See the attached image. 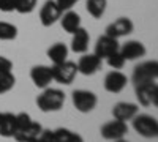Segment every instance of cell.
<instances>
[{"label": "cell", "mask_w": 158, "mask_h": 142, "mask_svg": "<svg viewBox=\"0 0 158 142\" xmlns=\"http://www.w3.org/2000/svg\"><path fill=\"white\" fill-rule=\"evenodd\" d=\"M65 103V93L59 88H43V93L38 95L36 98V104L40 111L43 112H56L63 108Z\"/></svg>", "instance_id": "6da1fadb"}, {"label": "cell", "mask_w": 158, "mask_h": 142, "mask_svg": "<svg viewBox=\"0 0 158 142\" xmlns=\"http://www.w3.org/2000/svg\"><path fill=\"white\" fill-rule=\"evenodd\" d=\"M133 128L138 134H141L142 137H156L158 136V122L155 117L147 114H136L133 119Z\"/></svg>", "instance_id": "7a4b0ae2"}, {"label": "cell", "mask_w": 158, "mask_h": 142, "mask_svg": "<svg viewBox=\"0 0 158 142\" xmlns=\"http://www.w3.org/2000/svg\"><path fill=\"white\" fill-rule=\"evenodd\" d=\"M52 71V81H56L59 84L63 85H70L77 76V67L74 62H68L65 60L62 63H57L51 68Z\"/></svg>", "instance_id": "3957f363"}, {"label": "cell", "mask_w": 158, "mask_h": 142, "mask_svg": "<svg viewBox=\"0 0 158 142\" xmlns=\"http://www.w3.org/2000/svg\"><path fill=\"white\" fill-rule=\"evenodd\" d=\"M38 142H84V139L74 131L67 128H57V130H43L38 136Z\"/></svg>", "instance_id": "277c9868"}, {"label": "cell", "mask_w": 158, "mask_h": 142, "mask_svg": "<svg viewBox=\"0 0 158 142\" xmlns=\"http://www.w3.org/2000/svg\"><path fill=\"white\" fill-rule=\"evenodd\" d=\"M156 77H158V62L156 60L142 62L133 71V82L136 85L156 81Z\"/></svg>", "instance_id": "5b68a950"}, {"label": "cell", "mask_w": 158, "mask_h": 142, "mask_svg": "<svg viewBox=\"0 0 158 142\" xmlns=\"http://www.w3.org/2000/svg\"><path fill=\"white\" fill-rule=\"evenodd\" d=\"M71 99H73V106L82 114H87L90 111H94L97 108V103H98V98L94 92L90 90H74L73 95H71Z\"/></svg>", "instance_id": "8992f818"}, {"label": "cell", "mask_w": 158, "mask_h": 142, "mask_svg": "<svg viewBox=\"0 0 158 142\" xmlns=\"http://www.w3.org/2000/svg\"><path fill=\"white\" fill-rule=\"evenodd\" d=\"M136 98L139 104L144 108H150L158 104V85L155 81L136 85Z\"/></svg>", "instance_id": "52a82bcc"}, {"label": "cell", "mask_w": 158, "mask_h": 142, "mask_svg": "<svg viewBox=\"0 0 158 142\" xmlns=\"http://www.w3.org/2000/svg\"><path fill=\"white\" fill-rule=\"evenodd\" d=\"M100 133L106 140H117V139H122L128 133V125L125 122H120V120L114 119L108 123H104L101 126Z\"/></svg>", "instance_id": "ba28073f"}, {"label": "cell", "mask_w": 158, "mask_h": 142, "mask_svg": "<svg viewBox=\"0 0 158 142\" xmlns=\"http://www.w3.org/2000/svg\"><path fill=\"white\" fill-rule=\"evenodd\" d=\"M104 90L109 93H120L122 90L127 87L128 84V77L118 70H114L111 73L106 74V77H104Z\"/></svg>", "instance_id": "9c48e42d"}, {"label": "cell", "mask_w": 158, "mask_h": 142, "mask_svg": "<svg viewBox=\"0 0 158 142\" xmlns=\"http://www.w3.org/2000/svg\"><path fill=\"white\" fill-rule=\"evenodd\" d=\"M62 14L63 13L59 10L56 0H48L41 6V10H40V21H41L44 27H51V25H54L60 19Z\"/></svg>", "instance_id": "30bf717a"}, {"label": "cell", "mask_w": 158, "mask_h": 142, "mask_svg": "<svg viewBox=\"0 0 158 142\" xmlns=\"http://www.w3.org/2000/svg\"><path fill=\"white\" fill-rule=\"evenodd\" d=\"M118 40L117 38H112V36H108V35H103L97 40V44H95V55L100 57L101 60L109 57L111 54L117 52L118 51Z\"/></svg>", "instance_id": "8fae6325"}, {"label": "cell", "mask_w": 158, "mask_h": 142, "mask_svg": "<svg viewBox=\"0 0 158 142\" xmlns=\"http://www.w3.org/2000/svg\"><path fill=\"white\" fill-rule=\"evenodd\" d=\"M133 29H135V25H133V22H131V19H128V18H118V19H115L114 22H111L106 27V33H104V35L117 38V40H118V38H122V36L130 35L131 32H133Z\"/></svg>", "instance_id": "7c38bea8"}, {"label": "cell", "mask_w": 158, "mask_h": 142, "mask_svg": "<svg viewBox=\"0 0 158 142\" xmlns=\"http://www.w3.org/2000/svg\"><path fill=\"white\" fill-rule=\"evenodd\" d=\"M76 67H77V73H81L84 76H92L100 70L101 59L97 57L95 54H84L76 63Z\"/></svg>", "instance_id": "4fadbf2b"}, {"label": "cell", "mask_w": 158, "mask_h": 142, "mask_svg": "<svg viewBox=\"0 0 158 142\" xmlns=\"http://www.w3.org/2000/svg\"><path fill=\"white\" fill-rule=\"evenodd\" d=\"M139 112V108L135 103H125V101H120L112 108V115L115 120H120V122H128L135 117V115Z\"/></svg>", "instance_id": "5bb4252c"}, {"label": "cell", "mask_w": 158, "mask_h": 142, "mask_svg": "<svg viewBox=\"0 0 158 142\" xmlns=\"http://www.w3.org/2000/svg\"><path fill=\"white\" fill-rule=\"evenodd\" d=\"M30 77L33 84L38 87V88H46L51 85L52 82V71H51V67H46V65H36L32 68L30 71Z\"/></svg>", "instance_id": "9a60e30c"}, {"label": "cell", "mask_w": 158, "mask_h": 142, "mask_svg": "<svg viewBox=\"0 0 158 142\" xmlns=\"http://www.w3.org/2000/svg\"><path fill=\"white\" fill-rule=\"evenodd\" d=\"M118 52L122 54L125 60H136L146 55V46L141 41L131 40V41H127L122 47H118Z\"/></svg>", "instance_id": "2e32d148"}, {"label": "cell", "mask_w": 158, "mask_h": 142, "mask_svg": "<svg viewBox=\"0 0 158 142\" xmlns=\"http://www.w3.org/2000/svg\"><path fill=\"white\" fill-rule=\"evenodd\" d=\"M41 131H43V126L40 125L38 122H33L32 120L25 128L16 131V134L13 136V137H15L18 142H30L33 139H38V136L41 134Z\"/></svg>", "instance_id": "e0dca14e"}, {"label": "cell", "mask_w": 158, "mask_h": 142, "mask_svg": "<svg viewBox=\"0 0 158 142\" xmlns=\"http://www.w3.org/2000/svg\"><path fill=\"white\" fill-rule=\"evenodd\" d=\"M89 41H90V36L89 32L82 27H79L74 33H73V40H71V51L76 54H84L87 52L89 49Z\"/></svg>", "instance_id": "ac0fdd59"}, {"label": "cell", "mask_w": 158, "mask_h": 142, "mask_svg": "<svg viewBox=\"0 0 158 142\" xmlns=\"http://www.w3.org/2000/svg\"><path fill=\"white\" fill-rule=\"evenodd\" d=\"M15 133H16V114L2 112V119H0V136L13 137Z\"/></svg>", "instance_id": "d6986e66"}, {"label": "cell", "mask_w": 158, "mask_h": 142, "mask_svg": "<svg viewBox=\"0 0 158 142\" xmlns=\"http://www.w3.org/2000/svg\"><path fill=\"white\" fill-rule=\"evenodd\" d=\"M60 22H62L63 30L73 35L79 27H81V16H79L77 13L68 10V11H65L63 16H60Z\"/></svg>", "instance_id": "ffe728a7"}, {"label": "cell", "mask_w": 158, "mask_h": 142, "mask_svg": "<svg viewBox=\"0 0 158 142\" xmlns=\"http://www.w3.org/2000/svg\"><path fill=\"white\" fill-rule=\"evenodd\" d=\"M48 57L51 59V62L57 65V63H62L67 60L68 57V47L65 46L63 43H56L52 44L49 49H48Z\"/></svg>", "instance_id": "44dd1931"}, {"label": "cell", "mask_w": 158, "mask_h": 142, "mask_svg": "<svg viewBox=\"0 0 158 142\" xmlns=\"http://www.w3.org/2000/svg\"><path fill=\"white\" fill-rule=\"evenodd\" d=\"M108 6V0H87L85 2V8L89 11V14L95 19H100Z\"/></svg>", "instance_id": "7402d4cb"}, {"label": "cell", "mask_w": 158, "mask_h": 142, "mask_svg": "<svg viewBox=\"0 0 158 142\" xmlns=\"http://www.w3.org/2000/svg\"><path fill=\"white\" fill-rule=\"evenodd\" d=\"M18 36V29L16 25H13L10 22L0 21V40L2 41H11Z\"/></svg>", "instance_id": "603a6c76"}, {"label": "cell", "mask_w": 158, "mask_h": 142, "mask_svg": "<svg viewBox=\"0 0 158 142\" xmlns=\"http://www.w3.org/2000/svg\"><path fill=\"white\" fill-rule=\"evenodd\" d=\"M16 77L13 74V71H3L0 73V95H3L15 87Z\"/></svg>", "instance_id": "cb8c5ba5"}, {"label": "cell", "mask_w": 158, "mask_h": 142, "mask_svg": "<svg viewBox=\"0 0 158 142\" xmlns=\"http://www.w3.org/2000/svg\"><path fill=\"white\" fill-rule=\"evenodd\" d=\"M36 2L38 0H15V3H16L15 11L21 13V14H29V13L35 10Z\"/></svg>", "instance_id": "d4e9b609"}, {"label": "cell", "mask_w": 158, "mask_h": 142, "mask_svg": "<svg viewBox=\"0 0 158 142\" xmlns=\"http://www.w3.org/2000/svg\"><path fill=\"white\" fill-rule=\"evenodd\" d=\"M106 60H108V65L111 68H114V70H122L123 65H125V62H127L118 51H117V52H114V54H111L109 57H106Z\"/></svg>", "instance_id": "484cf974"}, {"label": "cell", "mask_w": 158, "mask_h": 142, "mask_svg": "<svg viewBox=\"0 0 158 142\" xmlns=\"http://www.w3.org/2000/svg\"><path fill=\"white\" fill-rule=\"evenodd\" d=\"M30 122H32V119H30L29 114H25V112L16 114V131L22 130V128H25ZM15 134H16V133H15Z\"/></svg>", "instance_id": "4316f807"}, {"label": "cell", "mask_w": 158, "mask_h": 142, "mask_svg": "<svg viewBox=\"0 0 158 142\" xmlns=\"http://www.w3.org/2000/svg\"><path fill=\"white\" fill-rule=\"evenodd\" d=\"M77 2H79V0H56V3H57V6H59V10H60L62 13L71 10Z\"/></svg>", "instance_id": "83f0119b"}, {"label": "cell", "mask_w": 158, "mask_h": 142, "mask_svg": "<svg viewBox=\"0 0 158 142\" xmlns=\"http://www.w3.org/2000/svg\"><path fill=\"white\" fill-rule=\"evenodd\" d=\"M15 8H16L15 0H0V11L11 13V11H15Z\"/></svg>", "instance_id": "f1b7e54d"}, {"label": "cell", "mask_w": 158, "mask_h": 142, "mask_svg": "<svg viewBox=\"0 0 158 142\" xmlns=\"http://www.w3.org/2000/svg\"><path fill=\"white\" fill-rule=\"evenodd\" d=\"M13 70V62L8 60L6 57L3 55H0V73H3V71H11Z\"/></svg>", "instance_id": "f546056e"}, {"label": "cell", "mask_w": 158, "mask_h": 142, "mask_svg": "<svg viewBox=\"0 0 158 142\" xmlns=\"http://www.w3.org/2000/svg\"><path fill=\"white\" fill-rule=\"evenodd\" d=\"M112 142H128V140H125V139L122 137V139H117V140H112Z\"/></svg>", "instance_id": "4dcf8cb0"}, {"label": "cell", "mask_w": 158, "mask_h": 142, "mask_svg": "<svg viewBox=\"0 0 158 142\" xmlns=\"http://www.w3.org/2000/svg\"><path fill=\"white\" fill-rule=\"evenodd\" d=\"M30 142H38V139H33V140H30Z\"/></svg>", "instance_id": "1f68e13d"}, {"label": "cell", "mask_w": 158, "mask_h": 142, "mask_svg": "<svg viewBox=\"0 0 158 142\" xmlns=\"http://www.w3.org/2000/svg\"><path fill=\"white\" fill-rule=\"evenodd\" d=\"M0 119H2V112H0Z\"/></svg>", "instance_id": "d6a6232c"}]
</instances>
